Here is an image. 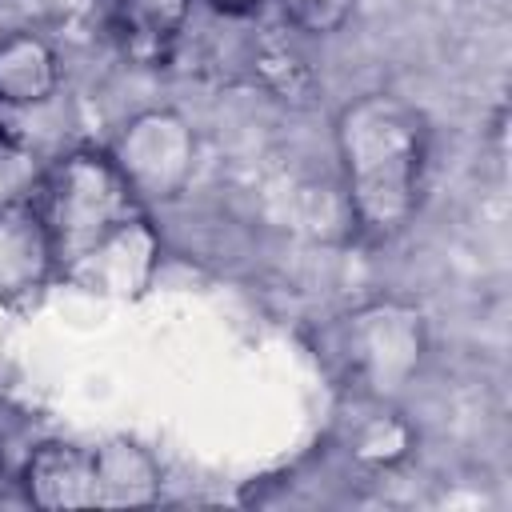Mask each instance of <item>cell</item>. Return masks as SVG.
I'll return each mask as SVG.
<instances>
[{"instance_id": "cell-1", "label": "cell", "mask_w": 512, "mask_h": 512, "mask_svg": "<svg viewBox=\"0 0 512 512\" xmlns=\"http://www.w3.org/2000/svg\"><path fill=\"white\" fill-rule=\"evenodd\" d=\"M336 156L360 236L384 244L420 212L428 124L396 92H360L336 112Z\"/></svg>"}, {"instance_id": "cell-2", "label": "cell", "mask_w": 512, "mask_h": 512, "mask_svg": "<svg viewBox=\"0 0 512 512\" xmlns=\"http://www.w3.org/2000/svg\"><path fill=\"white\" fill-rule=\"evenodd\" d=\"M36 208L48 224L56 268L68 276L120 228L148 216L128 180L120 176L108 148H72L44 164Z\"/></svg>"}, {"instance_id": "cell-3", "label": "cell", "mask_w": 512, "mask_h": 512, "mask_svg": "<svg viewBox=\"0 0 512 512\" xmlns=\"http://www.w3.org/2000/svg\"><path fill=\"white\" fill-rule=\"evenodd\" d=\"M108 156L116 160L136 200L152 208V204H172L188 192L196 176L200 144H196V128L176 108H144L120 124Z\"/></svg>"}, {"instance_id": "cell-4", "label": "cell", "mask_w": 512, "mask_h": 512, "mask_svg": "<svg viewBox=\"0 0 512 512\" xmlns=\"http://www.w3.org/2000/svg\"><path fill=\"white\" fill-rule=\"evenodd\" d=\"M340 352H344L348 376H356L376 400H384L420 368L424 320L416 308L396 300L356 308L340 324Z\"/></svg>"}, {"instance_id": "cell-5", "label": "cell", "mask_w": 512, "mask_h": 512, "mask_svg": "<svg viewBox=\"0 0 512 512\" xmlns=\"http://www.w3.org/2000/svg\"><path fill=\"white\" fill-rule=\"evenodd\" d=\"M20 492L32 508L64 512V508H100L96 460L92 448L68 440H40L20 468Z\"/></svg>"}, {"instance_id": "cell-6", "label": "cell", "mask_w": 512, "mask_h": 512, "mask_svg": "<svg viewBox=\"0 0 512 512\" xmlns=\"http://www.w3.org/2000/svg\"><path fill=\"white\" fill-rule=\"evenodd\" d=\"M56 272V248L36 200L0 204V304L44 292Z\"/></svg>"}, {"instance_id": "cell-7", "label": "cell", "mask_w": 512, "mask_h": 512, "mask_svg": "<svg viewBox=\"0 0 512 512\" xmlns=\"http://www.w3.org/2000/svg\"><path fill=\"white\" fill-rule=\"evenodd\" d=\"M64 84V60L56 44L32 28H12L0 36V104L40 108Z\"/></svg>"}, {"instance_id": "cell-8", "label": "cell", "mask_w": 512, "mask_h": 512, "mask_svg": "<svg viewBox=\"0 0 512 512\" xmlns=\"http://www.w3.org/2000/svg\"><path fill=\"white\" fill-rule=\"evenodd\" d=\"M156 252H160V244H156L152 220L140 216V220H132L128 228H120L108 244H100V248H96L80 268H72L68 276L80 280V284H88V288L128 296V292H140V288H144Z\"/></svg>"}, {"instance_id": "cell-9", "label": "cell", "mask_w": 512, "mask_h": 512, "mask_svg": "<svg viewBox=\"0 0 512 512\" xmlns=\"http://www.w3.org/2000/svg\"><path fill=\"white\" fill-rule=\"evenodd\" d=\"M92 460H96L100 508H148L164 496V468L144 444L116 436L92 448Z\"/></svg>"}, {"instance_id": "cell-10", "label": "cell", "mask_w": 512, "mask_h": 512, "mask_svg": "<svg viewBox=\"0 0 512 512\" xmlns=\"http://www.w3.org/2000/svg\"><path fill=\"white\" fill-rule=\"evenodd\" d=\"M192 0H112V32L140 64L160 60L184 32Z\"/></svg>"}, {"instance_id": "cell-11", "label": "cell", "mask_w": 512, "mask_h": 512, "mask_svg": "<svg viewBox=\"0 0 512 512\" xmlns=\"http://www.w3.org/2000/svg\"><path fill=\"white\" fill-rule=\"evenodd\" d=\"M412 440H416L412 424L400 412L376 404L368 416L356 420V428L348 436V452H352V460H360L368 468H392L412 452Z\"/></svg>"}, {"instance_id": "cell-12", "label": "cell", "mask_w": 512, "mask_h": 512, "mask_svg": "<svg viewBox=\"0 0 512 512\" xmlns=\"http://www.w3.org/2000/svg\"><path fill=\"white\" fill-rule=\"evenodd\" d=\"M252 72L276 100H288V104H304L316 88V76H312L308 60L300 52H292L288 44H264L252 56Z\"/></svg>"}, {"instance_id": "cell-13", "label": "cell", "mask_w": 512, "mask_h": 512, "mask_svg": "<svg viewBox=\"0 0 512 512\" xmlns=\"http://www.w3.org/2000/svg\"><path fill=\"white\" fill-rule=\"evenodd\" d=\"M44 180V164L40 156L16 140V136H0V204H28L36 200Z\"/></svg>"}, {"instance_id": "cell-14", "label": "cell", "mask_w": 512, "mask_h": 512, "mask_svg": "<svg viewBox=\"0 0 512 512\" xmlns=\"http://www.w3.org/2000/svg\"><path fill=\"white\" fill-rule=\"evenodd\" d=\"M360 0H280V16L300 36H336Z\"/></svg>"}, {"instance_id": "cell-15", "label": "cell", "mask_w": 512, "mask_h": 512, "mask_svg": "<svg viewBox=\"0 0 512 512\" xmlns=\"http://www.w3.org/2000/svg\"><path fill=\"white\" fill-rule=\"evenodd\" d=\"M216 12H228V16H248V12H256V8H264L268 0H208Z\"/></svg>"}, {"instance_id": "cell-16", "label": "cell", "mask_w": 512, "mask_h": 512, "mask_svg": "<svg viewBox=\"0 0 512 512\" xmlns=\"http://www.w3.org/2000/svg\"><path fill=\"white\" fill-rule=\"evenodd\" d=\"M0 484H4V452H0Z\"/></svg>"}]
</instances>
